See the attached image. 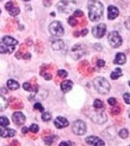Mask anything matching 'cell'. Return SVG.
Wrapping results in <instances>:
<instances>
[{
    "mask_svg": "<svg viewBox=\"0 0 130 146\" xmlns=\"http://www.w3.org/2000/svg\"><path fill=\"white\" fill-rule=\"evenodd\" d=\"M89 18L92 21H98L103 13V5L98 0H90L88 3Z\"/></svg>",
    "mask_w": 130,
    "mask_h": 146,
    "instance_id": "1",
    "label": "cell"
},
{
    "mask_svg": "<svg viewBox=\"0 0 130 146\" xmlns=\"http://www.w3.org/2000/svg\"><path fill=\"white\" fill-rule=\"evenodd\" d=\"M94 87L98 93L101 94H107L109 93L110 84L103 77H97L94 80Z\"/></svg>",
    "mask_w": 130,
    "mask_h": 146,
    "instance_id": "2",
    "label": "cell"
},
{
    "mask_svg": "<svg viewBox=\"0 0 130 146\" xmlns=\"http://www.w3.org/2000/svg\"><path fill=\"white\" fill-rule=\"evenodd\" d=\"M49 31L52 36L59 37L64 34V28L61 23L58 21H55L49 26Z\"/></svg>",
    "mask_w": 130,
    "mask_h": 146,
    "instance_id": "3",
    "label": "cell"
},
{
    "mask_svg": "<svg viewBox=\"0 0 130 146\" xmlns=\"http://www.w3.org/2000/svg\"><path fill=\"white\" fill-rule=\"evenodd\" d=\"M108 41L112 47L116 48L122 44V38L117 31H111L108 34Z\"/></svg>",
    "mask_w": 130,
    "mask_h": 146,
    "instance_id": "4",
    "label": "cell"
},
{
    "mask_svg": "<svg viewBox=\"0 0 130 146\" xmlns=\"http://www.w3.org/2000/svg\"><path fill=\"white\" fill-rule=\"evenodd\" d=\"M72 131L77 135H83L87 131L86 124L82 120L75 121L72 125Z\"/></svg>",
    "mask_w": 130,
    "mask_h": 146,
    "instance_id": "5",
    "label": "cell"
},
{
    "mask_svg": "<svg viewBox=\"0 0 130 146\" xmlns=\"http://www.w3.org/2000/svg\"><path fill=\"white\" fill-rule=\"evenodd\" d=\"M107 26L104 24H99L92 28V34L96 38H102L106 34Z\"/></svg>",
    "mask_w": 130,
    "mask_h": 146,
    "instance_id": "6",
    "label": "cell"
},
{
    "mask_svg": "<svg viewBox=\"0 0 130 146\" xmlns=\"http://www.w3.org/2000/svg\"><path fill=\"white\" fill-rule=\"evenodd\" d=\"M91 119L94 123L98 124H103L107 120V116L105 112H96L95 113L91 116Z\"/></svg>",
    "mask_w": 130,
    "mask_h": 146,
    "instance_id": "7",
    "label": "cell"
},
{
    "mask_svg": "<svg viewBox=\"0 0 130 146\" xmlns=\"http://www.w3.org/2000/svg\"><path fill=\"white\" fill-rule=\"evenodd\" d=\"M84 49H83L82 45H75L72 48L71 52H72V56L75 59H78L84 55Z\"/></svg>",
    "mask_w": 130,
    "mask_h": 146,
    "instance_id": "8",
    "label": "cell"
},
{
    "mask_svg": "<svg viewBox=\"0 0 130 146\" xmlns=\"http://www.w3.org/2000/svg\"><path fill=\"white\" fill-rule=\"evenodd\" d=\"M85 141L88 145H91L94 146H105L104 141L102 139L98 138V136H88L85 139Z\"/></svg>",
    "mask_w": 130,
    "mask_h": 146,
    "instance_id": "9",
    "label": "cell"
},
{
    "mask_svg": "<svg viewBox=\"0 0 130 146\" xmlns=\"http://www.w3.org/2000/svg\"><path fill=\"white\" fill-rule=\"evenodd\" d=\"M11 119H12V121L14 122V123L16 124L17 125H21L24 124L25 122V119H26L25 115L21 112H15V113H14Z\"/></svg>",
    "mask_w": 130,
    "mask_h": 146,
    "instance_id": "10",
    "label": "cell"
},
{
    "mask_svg": "<svg viewBox=\"0 0 130 146\" xmlns=\"http://www.w3.org/2000/svg\"><path fill=\"white\" fill-rule=\"evenodd\" d=\"M16 134L15 130L9 128H0V135L3 138H11L15 136Z\"/></svg>",
    "mask_w": 130,
    "mask_h": 146,
    "instance_id": "11",
    "label": "cell"
},
{
    "mask_svg": "<svg viewBox=\"0 0 130 146\" xmlns=\"http://www.w3.org/2000/svg\"><path fill=\"white\" fill-rule=\"evenodd\" d=\"M54 125H56V127L58 129H62V128L67 127L69 125L68 121L67 120V119L62 117V116H58L54 121Z\"/></svg>",
    "mask_w": 130,
    "mask_h": 146,
    "instance_id": "12",
    "label": "cell"
},
{
    "mask_svg": "<svg viewBox=\"0 0 130 146\" xmlns=\"http://www.w3.org/2000/svg\"><path fill=\"white\" fill-rule=\"evenodd\" d=\"M107 10H108V19L109 20H113L119 14V9L113 5H109Z\"/></svg>",
    "mask_w": 130,
    "mask_h": 146,
    "instance_id": "13",
    "label": "cell"
},
{
    "mask_svg": "<svg viewBox=\"0 0 130 146\" xmlns=\"http://www.w3.org/2000/svg\"><path fill=\"white\" fill-rule=\"evenodd\" d=\"M73 82L70 80H65L61 83V89L64 93H67L72 88Z\"/></svg>",
    "mask_w": 130,
    "mask_h": 146,
    "instance_id": "14",
    "label": "cell"
},
{
    "mask_svg": "<svg viewBox=\"0 0 130 146\" xmlns=\"http://www.w3.org/2000/svg\"><path fill=\"white\" fill-rule=\"evenodd\" d=\"M2 41L5 45L9 46H14L18 44V40H16L15 39H14L13 37H11L10 36H5L2 38Z\"/></svg>",
    "mask_w": 130,
    "mask_h": 146,
    "instance_id": "15",
    "label": "cell"
},
{
    "mask_svg": "<svg viewBox=\"0 0 130 146\" xmlns=\"http://www.w3.org/2000/svg\"><path fill=\"white\" fill-rule=\"evenodd\" d=\"M125 60H126V57L125 54L123 52H118L116 53L115 59H114V63L117 65H123L125 62Z\"/></svg>",
    "mask_w": 130,
    "mask_h": 146,
    "instance_id": "16",
    "label": "cell"
},
{
    "mask_svg": "<svg viewBox=\"0 0 130 146\" xmlns=\"http://www.w3.org/2000/svg\"><path fill=\"white\" fill-rule=\"evenodd\" d=\"M14 51V46H9L4 43H0V53H11Z\"/></svg>",
    "mask_w": 130,
    "mask_h": 146,
    "instance_id": "17",
    "label": "cell"
},
{
    "mask_svg": "<svg viewBox=\"0 0 130 146\" xmlns=\"http://www.w3.org/2000/svg\"><path fill=\"white\" fill-rule=\"evenodd\" d=\"M7 86L10 90L15 91V90L19 88L20 85H19V83L18 82H16L13 79H10L7 82Z\"/></svg>",
    "mask_w": 130,
    "mask_h": 146,
    "instance_id": "18",
    "label": "cell"
},
{
    "mask_svg": "<svg viewBox=\"0 0 130 146\" xmlns=\"http://www.w3.org/2000/svg\"><path fill=\"white\" fill-rule=\"evenodd\" d=\"M52 47L55 50H62L64 47V42L62 40H56L52 42Z\"/></svg>",
    "mask_w": 130,
    "mask_h": 146,
    "instance_id": "19",
    "label": "cell"
},
{
    "mask_svg": "<svg viewBox=\"0 0 130 146\" xmlns=\"http://www.w3.org/2000/svg\"><path fill=\"white\" fill-rule=\"evenodd\" d=\"M123 75V73H122V70H121V68H116L115 70L111 73V75H110V77H111L112 79L116 80L119 77H120Z\"/></svg>",
    "mask_w": 130,
    "mask_h": 146,
    "instance_id": "20",
    "label": "cell"
},
{
    "mask_svg": "<svg viewBox=\"0 0 130 146\" xmlns=\"http://www.w3.org/2000/svg\"><path fill=\"white\" fill-rule=\"evenodd\" d=\"M7 107H8V100L3 96L0 95V111L6 109Z\"/></svg>",
    "mask_w": 130,
    "mask_h": 146,
    "instance_id": "21",
    "label": "cell"
},
{
    "mask_svg": "<svg viewBox=\"0 0 130 146\" xmlns=\"http://www.w3.org/2000/svg\"><path fill=\"white\" fill-rule=\"evenodd\" d=\"M9 125V119L5 117V116H1L0 117V125L1 126H7Z\"/></svg>",
    "mask_w": 130,
    "mask_h": 146,
    "instance_id": "22",
    "label": "cell"
},
{
    "mask_svg": "<svg viewBox=\"0 0 130 146\" xmlns=\"http://www.w3.org/2000/svg\"><path fill=\"white\" fill-rule=\"evenodd\" d=\"M9 12L10 14V15L12 16V17H15V16H17L18 14L20 13V9L17 8V7H13Z\"/></svg>",
    "mask_w": 130,
    "mask_h": 146,
    "instance_id": "23",
    "label": "cell"
},
{
    "mask_svg": "<svg viewBox=\"0 0 130 146\" xmlns=\"http://www.w3.org/2000/svg\"><path fill=\"white\" fill-rule=\"evenodd\" d=\"M119 135L122 138V139H126L129 135V132L126 129H121L119 132Z\"/></svg>",
    "mask_w": 130,
    "mask_h": 146,
    "instance_id": "24",
    "label": "cell"
},
{
    "mask_svg": "<svg viewBox=\"0 0 130 146\" xmlns=\"http://www.w3.org/2000/svg\"><path fill=\"white\" fill-rule=\"evenodd\" d=\"M94 107H95L96 109H100V108L103 107V102L100 100L97 99L94 102Z\"/></svg>",
    "mask_w": 130,
    "mask_h": 146,
    "instance_id": "25",
    "label": "cell"
},
{
    "mask_svg": "<svg viewBox=\"0 0 130 146\" xmlns=\"http://www.w3.org/2000/svg\"><path fill=\"white\" fill-rule=\"evenodd\" d=\"M53 141H54L53 137L47 136V137H46V138H44V142H45L47 145H51Z\"/></svg>",
    "mask_w": 130,
    "mask_h": 146,
    "instance_id": "26",
    "label": "cell"
},
{
    "mask_svg": "<svg viewBox=\"0 0 130 146\" xmlns=\"http://www.w3.org/2000/svg\"><path fill=\"white\" fill-rule=\"evenodd\" d=\"M51 118H52V116H51V114L49 113H43V115H42V119H43V120L45 121V122L50 120Z\"/></svg>",
    "mask_w": 130,
    "mask_h": 146,
    "instance_id": "27",
    "label": "cell"
},
{
    "mask_svg": "<svg viewBox=\"0 0 130 146\" xmlns=\"http://www.w3.org/2000/svg\"><path fill=\"white\" fill-rule=\"evenodd\" d=\"M57 75H59L60 78H66L67 77V75H68V73L65 70H59L57 72Z\"/></svg>",
    "mask_w": 130,
    "mask_h": 146,
    "instance_id": "28",
    "label": "cell"
},
{
    "mask_svg": "<svg viewBox=\"0 0 130 146\" xmlns=\"http://www.w3.org/2000/svg\"><path fill=\"white\" fill-rule=\"evenodd\" d=\"M23 88L25 89V91H31L32 88H31V84L28 83V82H25L23 84Z\"/></svg>",
    "mask_w": 130,
    "mask_h": 146,
    "instance_id": "29",
    "label": "cell"
},
{
    "mask_svg": "<svg viewBox=\"0 0 130 146\" xmlns=\"http://www.w3.org/2000/svg\"><path fill=\"white\" fill-rule=\"evenodd\" d=\"M30 130L33 133H36L39 131V126L36 124H32L30 127Z\"/></svg>",
    "mask_w": 130,
    "mask_h": 146,
    "instance_id": "30",
    "label": "cell"
},
{
    "mask_svg": "<svg viewBox=\"0 0 130 146\" xmlns=\"http://www.w3.org/2000/svg\"><path fill=\"white\" fill-rule=\"evenodd\" d=\"M34 109H36V110H38L39 111H40V112H43V110H44V108H43V107L42 106V104H41L40 103H36L35 104H34Z\"/></svg>",
    "mask_w": 130,
    "mask_h": 146,
    "instance_id": "31",
    "label": "cell"
},
{
    "mask_svg": "<svg viewBox=\"0 0 130 146\" xmlns=\"http://www.w3.org/2000/svg\"><path fill=\"white\" fill-rule=\"evenodd\" d=\"M68 24L71 25V26H75V25H77V21L75 19L74 17H70V18H68Z\"/></svg>",
    "mask_w": 130,
    "mask_h": 146,
    "instance_id": "32",
    "label": "cell"
},
{
    "mask_svg": "<svg viewBox=\"0 0 130 146\" xmlns=\"http://www.w3.org/2000/svg\"><path fill=\"white\" fill-rule=\"evenodd\" d=\"M123 99L127 104H130V94L125 93L123 94Z\"/></svg>",
    "mask_w": 130,
    "mask_h": 146,
    "instance_id": "33",
    "label": "cell"
},
{
    "mask_svg": "<svg viewBox=\"0 0 130 146\" xmlns=\"http://www.w3.org/2000/svg\"><path fill=\"white\" fill-rule=\"evenodd\" d=\"M5 9H6L7 11H9L14 7V3L12 2H7L6 4H5Z\"/></svg>",
    "mask_w": 130,
    "mask_h": 146,
    "instance_id": "34",
    "label": "cell"
},
{
    "mask_svg": "<svg viewBox=\"0 0 130 146\" xmlns=\"http://www.w3.org/2000/svg\"><path fill=\"white\" fill-rule=\"evenodd\" d=\"M107 101H108V104H110V105H115L116 104V100L114 98H109Z\"/></svg>",
    "mask_w": 130,
    "mask_h": 146,
    "instance_id": "35",
    "label": "cell"
},
{
    "mask_svg": "<svg viewBox=\"0 0 130 146\" xmlns=\"http://www.w3.org/2000/svg\"><path fill=\"white\" fill-rule=\"evenodd\" d=\"M97 65H98V66H99V67H103L105 65V61L104 60H103V59H99L98 61V62H97Z\"/></svg>",
    "mask_w": 130,
    "mask_h": 146,
    "instance_id": "36",
    "label": "cell"
},
{
    "mask_svg": "<svg viewBox=\"0 0 130 146\" xmlns=\"http://www.w3.org/2000/svg\"><path fill=\"white\" fill-rule=\"evenodd\" d=\"M125 26L128 30L130 31V17L127 18V20L125 21Z\"/></svg>",
    "mask_w": 130,
    "mask_h": 146,
    "instance_id": "37",
    "label": "cell"
},
{
    "mask_svg": "<svg viewBox=\"0 0 130 146\" xmlns=\"http://www.w3.org/2000/svg\"><path fill=\"white\" fill-rule=\"evenodd\" d=\"M74 15L76 16V17H81V16L83 15V12L81 10H76L74 12Z\"/></svg>",
    "mask_w": 130,
    "mask_h": 146,
    "instance_id": "38",
    "label": "cell"
},
{
    "mask_svg": "<svg viewBox=\"0 0 130 146\" xmlns=\"http://www.w3.org/2000/svg\"><path fill=\"white\" fill-rule=\"evenodd\" d=\"M119 107H113V109H112V113L113 114H118L119 113Z\"/></svg>",
    "mask_w": 130,
    "mask_h": 146,
    "instance_id": "39",
    "label": "cell"
},
{
    "mask_svg": "<svg viewBox=\"0 0 130 146\" xmlns=\"http://www.w3.org/2000/svg\"><path fill=\"white\" fill-rule=\"evenodd\" d=\"M44 78H45L46 80H50L52 78V75L50 73H46L44 75Z\"/></svg>",
    "mask_w": 130,
    "mask_h": 146,
    "instance_id": "40",
    "label": "cell"
},
{
    "mask_svg": "<svg viewBox=\"0 0 130 146\" xmlns=\"http://www.w3.org/2000/svg\"><path fill=\"white\" fill-rule=\"evenodd\" d=\"M31 55L30 54V53H26L23 56V58L25 59H31Z\"/></svg>",
    "mask_w": 130,
    "mask_h": 146,
    "instance_id": "41",
    "label": "cell"
},
{
    "mask_svg": "<svg viewBox=\"0 0 130 146\" xmlns=\"http://www.w3.org/2000/svg\"><path fill=\"white\" fill-rule=\"evenodd\" d=\"M59 146H70L69 142H66V141H62L61 143L59 144Z\"/></svg>",
    "mask_w": 130,
    "mask_h": 146,
    "instance_id": "42",
    "label": "cell"
},
{
    "mask_svg": "<svg viewBox=\"0 0 130 146\" xmlns=\"http://www.w3.org/2000/svg\"><path fill=\"white\" fill-rule=\"evenodd\" d=\"M88 33V31L87 29H84V30H82V32H81V34H82V36H85Z\"/></svg>",
    "mask_w": 130,
    "mask_h": 146,
    "instance_id": "43",
    "label": "cell"
},
{
    "mask_svg": "<svg viewBox=\"0 0 130 146\" xmlns=\"http://www.w3.org/2000/svg\"><path fill=\"white\" fill-rule=\"evenodd\" d=\"M21 132H22V133H24V134H26V133H27V132H28V128L23 127L22 129H21Z\"/></svg>",
    "mask_w": 130,
    "mask_h": 146,
    "instance_id": "44",
    "label": "cell"
},
{
    "mask_svg": "<svg viewBox=\"0 0 130 146\" xmlns=\"http://www.w3.org/2000/svg\"><path fill=\"white\" fill-rule=\"evenodd\" d=\"M23 1H25V2H28V1H30V0H23Z\"/></svg>",
    "mask_w": 130,
    "mask_h": 146,
    "instance_id": "45",
    "label": "cell"
},
{
    "mask_svg": "<svg viewBox=\"0 0 130 146\" xmlns=\"http://www.w3.org/2000/svg\"><path fill=\"white\" fill-rule=\"evenodd\" d=\"M129 86H130V81H129Z\"/></svg>",
    "mask_w": 130,
    "mask_h": 146,
    "instance_id": "46",
    "label": "cell"
},
{
    "mask_svg": "<svg viewBox=\"0 0 130 146\" xmlns=\"http://www.w3.org/2000/svg\"><path fill=\"white\" fill-rule=\"evenodd\" d=\"M0 14H1V9H0Z\"/></svg>",
    "mask_w": 130,
    "mask_h": 146,
    "instance_id": "47",
    "label": "cell"
},
{
    "mask_svg": "<svg viewBox=\"0 0 130 146\" xmlns=\"http://www.w3.org/2000/svg\"><path fill=\"white\" fill-rule=\"evenodd\" d=\"M0 1H2V0H0Z\"/></svg>",
    "mask_w": 130,
    "mask_h": 146,
    "instance_id": "48",
    "label": "cell"
},
{
    "mask_svg": "<svg viewBox=\"0 0 130 146\" xmlns=\"http://www.w3.org/2000/svg\"><path fill=\"white\" fill-rule=\"evenodd\" d=\"M129 146H130V145H129Z\"/></svg>",
    "mask_w": 130,
    "mask_h": 146,
    "instance_id": "49",
    "label": "cell"
}]
</instances>
